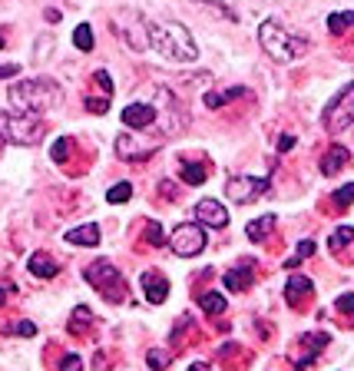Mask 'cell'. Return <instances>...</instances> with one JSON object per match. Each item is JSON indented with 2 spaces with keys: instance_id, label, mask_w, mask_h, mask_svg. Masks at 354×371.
<instances>
[{
  "instance_id": "obj_1",
  "label": "cell",
  "mask_w": 354,
  "mask_h": 371,
  "mask_svg": "<svg viewBox=\"0 0 354 371\" xmlns=\"http://www.w3.org/2000/svg\"><path fill=\"white\" fill-rule=\"evenodd\" d=\"M7 100L17 113H43V110H54L63 103V90L60 83L50 80V76H34V80H20V83H10L7 90Z\"/></svg>"
},
{
  "instance_id": "obj_2",
  "label": "cell",
  "mask_w": 354,
  "mask_h": 371,
  "mask_svg": "<svg viewBox=\"0 0 354 371\" xmlns=\"http://www.w3.org/2000/svg\"><path fill=\"white\" fill-rule=\"evenodd\" d=\"M146 37H150V50H156L166 60L176 63H192L199 50H196V40L182 23H146Z\"/></svg>"
},
{
  "instance_id": "obj_3",
  "label": "cell",
  "mask_w": 354,
  "mask_h": 371,
  "mask_svg": "<svg viewBox=\"0 0 354 371\" xmlns=\"http://www.w3.org/2000/svg\"><path fill=\"white\" fill-rule=\"evenodd\" d=\"M259 43H261V50L272 56V60H279V63H292V60H298L308 50V40L292 34V30H285L279 20H265L261 23Z\"/></svg>"
},
{
  "instance_id": "obj_4",
  "label": "cell",
  "mask_w": 354,
  "mask_h": 371,
  "mask_svg": "<svg viewBox=\"0 0 354 371\" xmlns=\"http://www.w3.org/2000/svg\"><path fill=\"white\" fill-rule=\"evenodd\" d=\"M43 139V123L34 113H0V146L17 143V146H37Z\"/></svg>"
},
{
  "instance_id": "obj_5",
  "label": "cell",
  "mask_w": 354,
  "mask_h": 371,
  "mask_svg": "<svg viewBox=\"0 0 354 371\" xmlns=\"http://www.w3.org/2000/svg\"><path fill=\"white\" fill-rule=\"evenodd\" d=\"M83 278H86L106 302H123V298H126V278H123V272H119L113 262L99 259V262H93V265H86V269H83Z\"/></svg>"
},
{
  "instance_id": "obj_6",
  "label": "cell",
  "mask_w": 354,
  "mask_h": 371,
  "mask_svg": "<svg viewBox=\"0 0 354 371\" xmlns=\"http://www.w3.org/2000/svg\"><path fill=\"white\" fill-rule=\"evenodd\" d=\"M321 123H324V130L335 133V136L351 126L354 123V83H344V90L328 103V110H324V116H321Z\"/></svg>"
},
{
  "instance_id": "obj_7",
  "label": "cell",
  "mask_w": 354,
  "mask_h": 371,
  "mask_svg": "<svg viewBox=\"0 0 354 371\" xmlns=\"http://www.w3.org/2000/svg\"><path fill=\"white\" fill-rule=\"evenodd\" d=\"M169 245H172V252L179 256V259H192V256H199L205 245H209V236H205V225L202 223H182L172 229V236H169Z\"/></svg>"
},
{
  "instance_id": "obj_8",
  "label": "cell",
  "mask_w": 354,
  "mask_h": 371,
  "mask_svg": "<svg viewBox=\"0 0 354 371\" xmlns=\"http://www.w3.org/2000/svg\"><path fill=\"white\" fill-rule=\"evenodd\" d=\"M265 189H268V176H232L228 183H225V192H228V199L239 205H248L261 199L265 196Z\"/></svg>"
},
{
  "instance_id": "obj_9",
  "label": "cell",
  "mask_w": 354,
  "mask_h": 371,
  "mask_svg": "<svg viewBox=\"0 0 354 371\" xmlns=\"http://www.w3.org/2000/svg\"><path fill=\"white\" fill-rule=\"evenodd\" d=\"M196 219L202 225L222 229V225H228V209L222 203H215V199H199L196 203Z\"/></svg>"
},
{
  "instance_id": "obj_10",
  "label": "cell",
  "mask_w": 354,
  "mask_h": 371,
  "mask_svg": "<svg viewBox=\"0 0 354 371\" xmlns=\"http://www.w3.org/2000/svg\"><path fill=\"white\" fill-rule=\"evenodd\" d=\"M139 285H143V292H146V302H152V305H163V302H166V295H169V278L163 276V272H156V269L143 272Z\"/></svg>"
},
{
  "instance_id": "obj_11",
  "label": "cell",
  "mask_w": 354,
  "mask_h": 371,
  "mask_svg": "<svg viewBox=\"0 0 354 371\" xmlns=\"http://www.w3.org/2000/svg\"><path fill=\"white\" fill-rule=\"evenodd\" d=\"M156 106L152 103H130L126 110H123V123L130 126V130H143V126H152L156 123Z\"/></svg>"
},
{
  "instance_id": "obj_12",
  "label": "cell",
  "mask_w": 354,
  "mask_h": 371,
  "mask_svg": "<svg viewBox=\"0 0 354 371\" xmlns=\"http://www.w3.org/2000/svg\"><path fill=\"white\" fill-rule=\"evenodd\" d=\"M311 292H315V285H311V278H305V276H292L288 285H285V298H288V305H295V308H301V305L311 298Z\"/></svg>"
},
{
  "instance_id": "obj_13",
  "label": "cell",
  "mask_w": 354,
  "mask_h": 371,
  "mask_svg": "<svg viewBox=\"0 0 354 371\" xmlns=\"http://www.w3.org/2000/svg\"><path fill=\"white\" fill-rule=\"evenodd\" d=\"M67 242L70 245H80V249H90V245H99V225L86 223V225H76L67 232Z\"/></svg>"
},
{
  "instance_id": "obj_14",
  "label": "cell",
  "mask_w": 354,
  "mask_h": 371,
  "mask_svg": "<svg viewBox=\"0 0 354 371\" xmlns=\"http://www.w3.org/2000/svg\"><path fill=\"white\" fill-rule=\"evenodd\" d=\"M348 159H351V153L344 146H331L321 156V172H324V176H338L341 169L348 166Z\"/></svg>"
},
{
  "instance_id": "obj_15",
  "label": "cell",
  "mask_w": 354,
  "mask_h": 371,
  "mask_svg": "<svg viewBox=\"0 0 354 371\" xmlns=\"http://www.w3.org/2000/svg\"><path fill=\"white\" fill-rule=\"evenodd\" d=\"M27 269H30V276H37V278H54L60 272V265H56V259L50 252H34L30 262H27Z\"/></svg>"
},
{
  "instance_id": "obj_16",
  "label": "cell",
  "mask_w": 354,
  "mask_h": 371,
  "mask_svg": "<svg viewBox=\"0 0 354 371\" xmlns=\"http://www.w3.org/2000/svg\"><path fill=\"white\" fill-rule=\"evenodd\" d=\"M252 282H255V272L248 265H239V269H228L225 272V289L228 292H245Z\"/></svg>"
},
{
  "instance_id": "obj_17",
  "label": "cell",
  "mask_w": 354,
  "mask_h": 371,
  "mask_svg": "<svg viewBox=\"0 0 354 371\" xmlns=\"http://www.w3.org/2000/svg\"><path fill=\"white\" fill-rule=\"evenodd\" d=\"M275 225H279V219L268 212V216H259L255 223H248L245 232H248V239H252V242H265V239H268V232H272Z\"/></svg>"
},
{
  "instance_id": "obj_18",
  "label": "cell",
  "mask_w": 354,
  "mask_h": 371,
  "mask_svg": "<svg viewBox=\"0 0 354 371\" xmlns=\"http://www.w3.org/2000/svg\"><path fill=\"white\" fill-rule=\"evenodd\" d=\"M209 179V169L202 163H182V183L186 186H202Z\"/></svg>"
},
{
  "instance_id": "obj_19",
  "label": "cell",
  "mask_w": 354,
  "mask_h": 371,
  "mask_svg": "<svg viewBox=\"0 0 354 371\" xmlns=\"http://www.w3.org/2000/svg\"><path fill=\"white\" fill-rule=\"evenodd\" d=\"M199 305H202V312H209V315H222L228 302L219 292H205V295H199Z\"/></svg>"
},
{
  "instance_id": "obj_20",
  "label": "cell",
  "mask_w": 354,
  "mask_h": 371,
  "mask_svg": "<svg viewBox=\"0 0 354 371\" xmlns=\"http://www.w3.org/2000/svg\"><path fill=\"white\" fill-rule=\"evenodd\" d=\"M235 96H248V90H245V87H235V90H225V93H209V96H205V106H209V110H219L222 103L235 100Z\"/></svg>"
},
{
  "instance_id": "obj_21",
  "label": "cell",
  "mask_w": 354,
  "mask_h": 371,
  "mask_svg": "<svg viewBox=\"0 0 354 371\" xmlns=\"http://www.w3.org/2000/svg\"><path fill=\"white\" fill-rule=\"evenodd\" d=\"M354 245V229L351 225H341V229H335V236H331V252H344V249H351Z\"/></svg>"
},
{
  "instance_id": "obj_22",
  "label": "cell",
  "mask_w": 354,
  "mask_h": 371,
  "mask_svg": "<svg viewBox=\"0 0 354 371\" xmlns=\"http://www.w3.org/2000/svg\"><path fill=\"white\" fill-rule=\"evenodd\" d=\"M328 30H331V34H344V30H354V10H344V14H331V17H328Z\"/></svg>"
},
{
  "instance_id": "obj_23",
  "label": "cell",
  "mask_w": 354,
  "mask_h": 371,
  "mask_svg": "<svg viewBox=\"0 0 354 371\" xmlns=\"http://www.w3.org/2000/svg\"><path fill=\"white\" fill-rule=\"evenodd\" d=\"M73 43H76V50L90 54V50H93V27H90V23H80L73 30Z\"/></svg>"
},
{
  "instance_id": "obj_24",
  "label": "cell",
  "mask_w": 354,
  "mask_h": 371,
  "mask_svg": "<svg viewBox=\"0 0 354 371\" xmlns=\"http://www.w3.org/2000/svg\"><path fill=\"white\" fill-rule=\"evenodd\" d=\"M90 308L86 305H80V308H73V318H70V332L73 335H83L86 328H90Z\"/></svg>"
},
{
  "instance_id": "obj_25",
  "label": "cell",
  "mask_w": 354,
  "mask_h": 371,
  "mask_svg": "<svg viewBox=\"0 0 354 371\" xmlns=\"http://www.w3.org/2000/svg\"><path fill=\"white\" fill-rule=\"evenodd\" d=\"M106 199H110L113 205L130 203V199H132V186H130V183H116V186L110 189V192H106Z\"/></svg>"
},
{
  "instance_id": "obj_26",
  "label": "cell",
  "mask_w": 354,
  "mask_h": 371,
  "mask_svg": "<svg viewBox=\"0 0 354 371\" xmlns=\"http://www.w3.org/2000/svg\"><path fill=\"white\" fill-rule=\"evenodd\" d=\"M70 149H73V143H70V136H60L54 143V149H50V156H54V163H67V156H70Z\"/></svg>"
},
{
  "instance_id": "obj_27",
  "label": "cell",
  "mask_w": 354,
  "mask_h": 371,
  "mask_svg": "<svg viewBox=\"0 0 354 371\" xmlns=\"http://www.w3.org/2000/svg\"><path fill=\"white\" fill-rule=\"evenodd\" d=\"M311 252H315V242H311V239H301V242H298V252H295L292 259L285 262V269H295V265H298L301 259H308Z\"/></svg>"
},
{
  "instance_id": "obj_28",
  "label": "cell",
  "mask_w": 354,
  "mask_h": 371,
  "mask_svg": "<svg viewBox=\"0 0 354 371\" xmlns=\"http://www.w3.org/2000/svg\"><path fill=\"white\" fill-rule=\"evenodd\" d=\"M146 242H150V245H156V249H159V245H166L163 225H159V223H150V225H146Z\"/></svg>"
},
{
  "instance_id": "obj_29",
  "label": "cell",
  "mask_w": 354,
  "mask_h": 371,
  "mask_svg": "<svg viewBox=\"0 0 354 371\" xmlns=\"http://www.w3.org/2000/svg\"><path fill=\"white\" fill-rule=\"evenodd\" d=\"M351 203H354V183H348V186H341V189L335 192V205L344 209V205H351Z\"/></svg>"
},
{
  "instance_id": "obj_30",
  "label": "cell",
  "mask_w": 354,
  "mask_h": 371,
  "mask_svg": "<svg viewBox=\"0 0 354 371\" xmlns=\"http://www.w3.org/2000/svg\"><path fill=\"white\" fill-rule=\"evenodd\" d=\"M7 332H10V335H23V338H30V335H37V325H34V322H17V325H10Z\"/></svg>"
},
{
  "instance_id": "obj_31",
  "label": "cell",
  "mask_w": 354,
  "mask_h": 371,
  "mask_svg": "<svg viewBox=\"0 0 354 371\" xmlns=\"http://www.w3.org/2000/svg\"><path fill=\"white\" fill-rule=\"evenodd\" d=\"M60 371H83V361H80V355H67V358L60 361Z\"/></svg>"
},
{
  "instance_id": "obj_32",
  "label": "cell",
  "mask_w": 354,
  "mask_h": 371,
  "mask_svg": "<svg viewBox=\"0 0 354 371\" xmlns=\"http://www.w3.org/2000/svg\"><path fill=\"white\" fill-rule=\"evenodd\" d=\"M93 80H96V83H99V90H103V93H106V96H110V93H113V80H110V74H106V70H96V74H93Z\"/></svg>"
},
{
  "instance_id": "obj_33",
  "label": "cell",
  "mask_w": 354,
  "mask_h": 371,
  "mask_svg": "<svg viewBox=\"0 0 354 371\" xmlns=\"http://www.w3.org/2000/svg\"><path fill=\"white\" fill-rule=\"evenodd\" d=\"M335 308H338V312H344V315H351V318H354V295H341V298L335 302Z\"/></svg>"
},
{
  "instance_id": "obj_34",
  "label": "cell",
  "mask_w": 354,
  "mask_h": 371,
  "mask_svg": "<svg viewBox=\"0 0 354 371\" xmlns=\"http://www.w3.org/2000/svg\"><path fill=\"white\" fill-rule=\"evenodd\" d=\"M86 110H90V113H106V110H110V100H106V96H103V100L86 96Z\"/></svg>"
},
{
  "instance_id": "obj_35",
  "label": "cell",
  "mask_w": 354,
  "mask_h": 371,
  "mask_svg": "<svg viewBox=\"0 0 354 371\" xmlns=\"http://www.w3.org/2000/svg\"><path fill=\"white\" fill-rule=\"evenodd\" d=\"M150 365H152L156 371H163V368L169 365V355H166V352H150Z\"/></svg>"
},
{
  "instance_id": "obj_36",
  "label": "cell",
  "mask_w": 354,
  "mask_h": 371,
  "mask_svg": "<svg viewBox=\"0 0 354 371\" xmlns=\"http://www.w3.org/2000/svg\"><path fill=\"white\" fill-rule=\"evenodd\" d=\"M17 74H20L17 63H3V67H0V80H7V76H17Z\"/></svg>"
},
{
  "instance_id": "obj_37",
  "label": "cell",
  "mask_w": 354,
  "mask_h": 371,
  "mask_svg": "<svg viewBox=\"0 0 354 371\" xmlns=\"http://www.w3.org/2000/svg\"><path fill=\"white\" fill-rule=\"evenodd\" d=\"M292 146H295V136H281L279 139V153H288Z\"/></svg>"
},
{
  "instance_id": "obj_38",
  "label": "cell",
  "mask_w": 354,
  "mask_h": 371,
  "mask_svg": "<svg viewBox=\"0 0 354 371\" xmlns=\"http://www.w3.org/2000/svg\"><path fill=\"white\" fill-rule=\"evenodd\" d=\"M159 189H163V196H166V199H172V196H176V192H172V183H159Z\"/></svg>"
},
{
  "instance_id": "obj_39",
  "label": "cell",
  "mask_w": 354,
  "mask_h": 371,
  "mask_svg": "<svg viewBox=\"0 0 354 371\" xmlns=\"http://www.w3.org/2000/svg\"><path fill=\"white\" fill-rule=\"evenodd\" d=\"M189 371H212V368H209V365H202V361H196V365H192Z\"/></svg>"
},
{
  "instance_id": "obj_40",
  "label": "cell",
  "mask_w": 354,
  "mask_h": 371,
  "mask_svg": "<svg viewBox=\"0 0 354 371\" xmlns=\"http://www.w3.org/2000/svg\"><path fill=\"white\" fill-rule=\"evenodd\" d=\"M3 302H7V289L0 285V305H3Z\"/></svg>"
},
{
  "instance_id": "obj_41",
  "label": "cell",
  "mask_w": 354,
  "mask_h": 371,
  "mask_svg": "<svg viewBox=\"0 0 354 371\" xmlns=\"http://www.w3.org/2000/svg\"><path fill=\"white\" fill-rule=\"evenodd\" d=\"M0 50H3V34H0Z\"/></svg>"
}]
</instances>
